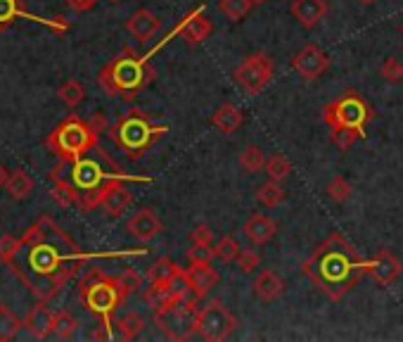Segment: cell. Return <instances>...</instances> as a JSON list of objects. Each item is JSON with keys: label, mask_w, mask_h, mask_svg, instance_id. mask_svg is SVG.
<instances>
[{"label": "cell", "mask_w": 403, "mask_h": 342, "mask_svg": "<svg viewBox=\"0 0 403 342\" xmlns=\"http://www.w3.org/2000/svg\"><path fill=\"white\" fill-rule=\"evenodd\" d=\"M19 250H22V238H12V236H3L0 238V259L5 264L12 262Z\"/></svg>", "instance_id": "cell-37"}, {"label": "cell", "mask_w": 403, "mask_h": 342, "mask_svg": "<svg viewBox=\"0 0 403 342\" xmlns=\"http://www.w3.org/2000/svg\"><path fill=\"white\" fill-rule=\"evenodd\" d=\"M330 138H333V143L340 147L342 152L351 150V145H354L356 140H361L356 131H337V133H330Z\"/></svg>", "instance_id": "cell-39"}, {"label": "cell", "mask_w": 403, "mask_h": 342, "mask_svg": "<svg viewBox=\"0 0 403 342\" xmlns=\"http://www.w3.org/2000/svg\"><path fill=\"white\" fill-rule=\"evenodd\" d=\"M323 121L328 124L330 133L337 131H356L359 138L368 135V124L375 119V109L370 107V102L359 95L356 90L340 95L333 102H325L323 109Z\"/></svg>", "instance_id": "cell-4"}, {"label": "cell", "mask_w": 403, "mask_h": 342, "mask_svg": "<svg viewBox=\"0 0 403 342\" xmlns=\"http://www.w3.org/2000/svg\"><path fill=\"white\" fill-rule=\"evenodd\" d=\"M254 195H256V202L261 204V207H266V209L280 207L285 200H287V193H285V188H283L280 183H278V181H273V178H268L266 183L259 185Z\"/></svg>", "instance_id": "cell-24"}, {"label": "cell", "mask_w": 403, "mask_h": 342, "mask_svg": "<svg viewBox=\"0 0 403 342\" xmlns=\"http://www.w3.org/2000/svg\"><path fill=\"white\" fill-rule=\"evenodd\" d=\"M382 76L389 81V83H396V81H403V64L396 60V57H387L385 62H382Z\"/></svg>", "instance_id": "cell-38"}, {"label": "cell", "mask_w": 403, "mask_h": 342, "mask_svg": "<svg viewBox=\"0 0 403 342\" xmlns=\"http://www.w3.org/2000/svg\"><path fill=\"white\" fill-rule=\"evenodd\" d=\"M197 298L190 295L187 300L178 302V305L154 312V324L159 331L171 340H187L194 333V321H197Z\"/></svg>", "instance_id": "cell-8"}, {"label": "cell", "mask_w": 403, "mask_h": 342, "mask_svg": "<svg viewBox=\"0 0 403 342\" xmlns=\"http://www.w3.org/2000/svg\"><path fill=\"white\" fill-rule=\"evenodd\" d=\"M180 269L178 264H173L171 259H168V257H161V259H157L152 264V267H149V271H147V279L149 281H159V279H173V276H178L180 274Z\"/></svg>", "instance_id": "cell-34"}, {"label": "cell", "mask_w": 403, "mask_h": 342, "mask_svg": "<svg viewBox=\"0 0 403 342\" xmlns=\"http://www.w3.org/2000/svg\"><path fill=\"white\" fill-rule=\"evenodd\" d=\"M275 76V62L268 53H252L235 67L232 79L247 95H259Z\"/></svg>", "instance_id": "cell-9"}, {"label": "cell", "mask_w": 403, "mask_h": 342, "mask_svg": "<svg viewBox=\"0 0 403 342\" xmlns=\"http://www.w3.org/2000/svg\"><path fill=\"white\" fill-rule=\"evenodd\" d=\"M211 31H213V24L204 17V8L199 5V8H194L192 12H187V15L180 19V24L164 38V41H161V45L168 43L173 36L180 34V36H183V41H185L187 48H197V45L204 41V38L209 36Z\"/></svg>", "instance_id": "cell-12"}, {"label": "cell", "mask_w": 403, "mask_h": 342, "mask_svg": "<svg viewBox=\"0 0 403 342\" xmlns=\"http://www.w3.org/2000/svg\"><path fill=\"white\" fill-rule=\"evenodd\" d=\"M351 193H354V188H351V183L344 176H335L333 181L328 183V195L335 200V202H347V200L351 197Z\"/></svg>", "instance_id": "cell-35"}, {"label": "cell", "mask_w": 403, "mask_h": 342, "mask_svg": "<svg viewBox=\"0 0 403 342\" xmlns=\"http://www.w3.org/2000/svg\"><path fill=\"white\" fill-rule=\"evenodd\" d=\"M401 34H403V24H401Z\"/></svg>", "instance_id": "cell-50"}, {"label": "cell", "mask_w": 403, "mask_h": 342, "mask_svg": "<svg viewBox=\"0 0 403 342\" xmlns=\"http://www.w3.org/2000/svg\"><path fill=\"white\" fill-rule=\"evenodd\" d=\"M107 3H121V0H107Z\"/></svg>", "instance_id": "cell-49"}, {"label": "cell", "mask_w": 403, "mask_h": 342, "mask_svg": "<svg viewBox=\"0 0 403 342\" xmlns=\"http://www.w3.org/2000/svg\"><path fill=\"white\" fill-rule=\"evenodd\" d=\"M266 166V154L259 145H247L240 152V169L244 173H256Z\"/></svg>", "instance_id": "cell-28"}, {"label": "cell", "mask_w": 403, "mask_h": 342, "mask_svg": "<svg viewBox=\"0 0 403 342\" xmlns=\"http://www.w3.org/2000/svg\"><path fill=\"white\" fill-rule=\"evenodd\" d=\"M368 259L342 233H330L309 259L302 262V274L311 281L318 293L328 300L340 302L356 288L363 276H368Z\"/></svg>", "instance_id": "cell-2"}, {"label": "cell", "mask_w": 403, "mask_h": 342, "mask_svg": "<svg viewBox=\"0 0 403 342\" xmlns=\"http://www.w3.org/2000/svg\"><path fill=\"white\" fill-rule=\"evenodd\" d=\"M57 98H60L69 109H74V107H79V105H81L83 98H86V88H83V83H81V81L67 79L60 88H57Z\"/></svg>", "instance_id": "cell-26"}, {"label": "cell", "mask_w": 403, "mask_h": 342, "mask_svg": "<svg viewBox=\"0 0 403 342\" xmlns=\"http://www.w3.org/2000/svg\"><path fill=\"white\" fill-rule=\"evenodd\" d=\"M79 295L90 312L100 316L105 324H109V316L116 307H121L131 293L121 283V279L105 276L102 271H88L79 283Z\"/></svg>", "instance_id": "cell-5"}, {"label": "cell", "mask_w": 403, "mask_h": 342, "mask_svg": "<svg viewBox=\"0 0 403 342\" xmlns=\"http://www.w3.org/2000/svg\"><path fill=\"white\" fill-rule=\"evenodd\" d=\"M235 264H237V269L242 271L244 276H249V274H254V271L259 269V264H261V257H259L256 250H242L240 257L235 259Z\"/></svg>", "instance_id": "cell-36"}, {"label": "cell", "mask_w": 403, "mask_h": 342, "mask_svg": "<svg viewBox=\"0 0 403 342\" xmlns=\"http://www.w3.org/2000/svg\"><path fill=\"white\" fill-rule=\"evenodd\" d=\"M19 15L17 0H0V24H8Z\"/></svg>", "instance_id": "cell-42"}, {"label": "cell", "mask_w": 403, "mask_h": 342, "mask_svg": "<svg viewBox=\"0 0 403 342\" xmlns=\"http://www.w3.org/2000/svg\"><path fill=\"white\" fill-rule=\"evenodd\" d=\"M45 226L48 236L36 245H22L8 264L29 290H34L41 300H50L74 279L86 257L50 216H45Z\"/></svg>", "instance_id": "cell-1"}, {"label": "cell", "mask_w": 403, "mask_h": 342, "mask_svg": "<svg viewBox=\"0 0 403 342\" xmlns=\"http://www.w3.org/2000/svg\"><path fill=\"white\" fill-rule=\"evenodd\" d=\"M45 145L53 150L60 159H81L90 150L97 147V133L90 128L88 121L79 117H67L55 131H50Z\"/></svg>", "instance_id": "cell-7"}, {"label": "cell", "mask_w": 403, "mask_h": 342, "mask_svg": "<svg viewBox=\"0 0 403 342\" xmlns=\"http://www.w3.org/2000/svg\"><path fill=\"white\" fill-rule=\"evenodd\" d=\"M283 290H285V281L280 279V274L273 269H264L254 279V295L261 302H266V305L280 298Z\"/></svg>", "instance_id": "cell-21"}, {"label": "cell", "mask_w": 403, "mask_h": 342, "mask_svg": "<svg viewBox=\"0 0 403 342\" xmlns=\"http://www.w3.org/2000/svg\"><path fill=\"white\" fill-rule=\"evenodd\" d=\"M88 124H90V128H93V131L100 135V133H105L107 128H109V124H107V114L105 112H93L90 114V119H88Z\"/></svg>", "instance_id": "cell-44"}, {"label": "cell", "mask_w": 403, "mask_h": 342, "mask_svg": "<svg viewBox=\"0 0 403 342\" xmlns=\"http://www.w3.org/2000/svg\"><path fill=\"white\" fill-rule=\"evenodd\" d=\"M213 248L211 245H192L190 250H187V259L190 262H211L213 259Z\"/></svg>", "instance_id": "cell-41"}, {"label": "cell", "mask_w": 403, "mask_h": 342, "mask_svg": "<svg viewBox=\"0 0 403 342\" xmlns=\"http://www.w3.org/2000/svg\"><path fill=\"white\" fill-rule=\"evenodd\" d=\"M183 274L187 286H190V293L197 300L206 298L211 293V288H216L221 281L218 271L211 267V262H190V267L183 269Z\"/></svg>", "instance_id": "cell-14"}, {"label": "cell", "mask_w": 403, "mask_h": 342, "mask_svg": "<svg viewBox=\"0 0 403 342\" xmlns=\"http://www.w3.org/2000/svg\"><path fill=\"white\" fill-rule=\"evenodd\" d=\"M22 321L17 319L15 314L10 312L5 305H0V342H8V340H15L19 331H22Z\"/></svg>", "instance_id": "cell-30"}, {"label": "cell", "mask_w": 403, "mask_h": 342, "mask_svg": "<svg viewBox=\"0 0 403 342\" xmlns=\"http://www.w3.org/2000/svg\"><path fill=\"white\" fill-rule=\"evenodd\" d=\"M292 15L304 29L311 31L328 15V3L325 0H294L292 3Z\"/></svg>", "instance_id": "cell-19"}, {"label": "cell", "mask_w": 403, "mask_h": 342, "mask_svg": "<svg viewBox=\"0 0 403 342\" xmlns=\"http://www.w3.org/2000/svg\"><path fill=\"white\" fill-rule=\"evenodd\" d=\"M218 10L223 17H228L230 22H242V19L254 10V5L249 0H218Z\"/></svg>", "instance_id": "cell-29"}, {"label": "cell", "mask_w": 403, "mask_h": 342, "mask_svg": "<svg viewBox=\"0 0 403 342\" xmlns=\"http://www.w3.org/2000/svg\"><path fill=\"white\" fill-rule=\"evenodd\" d=\"M67 3H69V8L74 12H88V10L95 8L97 0H67Z\"/></svg>", "instance_id": "cell-45"}, {"label": "cell", "mask_w": 403, "mask_h": 342, "mask_svg": "<svg viewBox=\"0 0 403 342\" xmlns=\"http://www.w3.org/2000/svg\"><path fill=\"white\" fill-rule=\"evenodd\" d=\"M211 240H213V231L206 224L194 226V228L190 231V243L192 245H211Z\"/></svg>", "instance_id": "cell-40"}, {"label": "cell", "mask_w": 403, "mask_h": 342, "mask_svg": "<svg viewBox=\"0 0 403 342\" xmlns=\"http://www.w3.org/2000/svg\"><path fill=\"white\" fill-rule=\"evenodd\" d=\"M237 321L228 307L221 300H211L209 305H204L197 312V321H194V333L202 335L209 342H223L230 338V333L235 331Z\"/></svg>", "instance_id": "cell-10"}, {"label": "cell", "mask_w": 403, "mask_h": 342, "mask_svg": "<svg viewBox=\"0 0 403 342\" xmlns=\"http://www.w3.org/2000/svg\"><path fill=\"white\" fill-rule=\"evenodd\" d=\"M242 233H244V238H247V240H249L252 245H259V248H261V245H268L273 238H275L278 224L273 221L271 216L259 214V212H256V214H252V216L242 224Z\"/></svg>", "instance_id": "cell-17"}, {"label": "cell", "mask_w": 403, "mask_h": 342, "mask_svg": "<svg viewBox=\"0 0 403 342\" xmlns=\"http://www.w3.org/2000/svg\"><path fill=\"white\" fill-rule=\"evenodd\" d=\"M264 169H266V173H268V178L278 181V183H283L285 178H290L292 164L287 162V157H283V154H271Z\"/></svg>", "instance_id": "cell-32"}, {"label": "cell", "mask_w": 403, "mask_h": 342, "mask_svg": "<svg viewBox=\"0 0 403 342\" xmlns=\"http://www.w3.org/2000/svg\"><path fill=\"white\" fill-rule=\"evenodd\" d=\"M242 121H244L242 109H240L237 105H232V102H223V105L211 114V126L218 128V131L225 133V135L235 133L237 128L242 126Z\"/></svg>", "instance_id": "cell-23"}, {"label": "cell", "mask_w": 403, "mask_h": 342, "mask_svg": "<svg viewBox=\"0 0 403 342\" xmlns=\"http://www.w3.org/2000/svg\"><path fill=\"white\" fill-rule=\"evenodd\" d=\"M5 190H8L10 200H24L29 195L31 190H34V181L27 171H12L10 178H8V185H5Z\"/></svg>", "instance_id": "cell-25"}, {"label": "cell", "mask_w": 403, "mask_h": 342, "mask_svg": "<svg viewBox=\"0 0 403 342\" xmlns=\"http://www.w3.org/2000/svg\"><path fill=\"white\" fill-rule=\"evenodd\" d=\"M126 228H128V233L135 238V240L149 243V240H154L161 231H164V224H161V219L157 216V212H154V209L142 207V209L135 212L131 219H128Z\"/></svg>", "instance_id": "cell-16"}, {"label": "cell", "mask_w": 403, "mask_h": 342, "mask_svg": "<svg viewBox=\"0 0 403 342\" xmlns=\"http://www.w3.org/2000/svg\"><path fill=\"white\" fill-rule=\"evenodd\" d=\"M292 67H294V72L302 76L304 81H316V79H321L325 72H328L330 60H328V55L318 48V45L309 43L294 55Z\"/></svg>", "instance_id": "cell-13"}, {"label": "cell", "mask_w": 403, "mask_h": 342, "mask_svg": "<svg viewBox=\"0 0 403 342\" xmlns=\"http://www.w3.org/2000/svg\"><path fill=\"white\" fill-rule=\"evenodd\" d=\"M112 178H121V181H142V183H147L149 178H142V176H126V173L121 171H105L100 164L95 162V159L90 157H81L74 162V173H71V181H74V185L79 190H90V188H97V185L107 183V181Z\"/></svg>", "instance_id": "cell-11"}, {"label": "cell", "mask_w": 403, "mask_h": 342, "mask_svg": "<svg viewBox=\"0 0 403 342\" xmlns=\"http://www.w3.org/2000/svg\"><path fill=\"white\" fill-rule=\"evenodd\" d=\"M131 200H133L131 190H128L126 185L121 183V178H112V181L107 183V193H105V197H102V204H100V207L105 209L107 216L119 219L123 212L128 209Z\"/></svg>", "instance_id": "cell-18"}, {"label": "cell", "mask_w": 403, "mask_h": 342, "mask_svg": "<svg viewBox=\"0 0 403 342\" xmlns=\"http://www.w3.org/2000/svg\"><path fill=\"white\" fill-rule=\"evenodd\" d=\"M363 5H370V3H375V0H361Z\"/></svg>", "instance_id": "cell-48"}, {"label": "cell", "mask_w": 403, "mask_h": 342, "mask_svg": "<svg viewBox=\"0 0 403 342\" xmlns=\"http://www.w3.org/2000/svg\"><path fill=\"white\" fill-rule=\"evenodd\" d=\"M166 131L168 126L152 124L142 112H128L126 117L116 121V126L112 128V138L123 152H128V157L138 159L140 154L149 150Z\"/></svg>", "instance_id": "cell-6"}, {"label": "cell", "mask_w": 403, "mask_h": 342, "mask_svg": "<svg viewBox=\"0 0 403 342\" xmlns=\"http://www.w3.org/2000/svg\"><path fill=\"white\" fill-rule=\"evenodd\" d=\"M252 5H254V8H261L264 3H268V0H249Z\"/></svg>", "instance_id": "cell-47"}, {"label": "cell", "mask_w": 403, "mask_h": 342, "mask_svg": "<svg viewBox=\"0 0 403 342\" xmlns=\"http://www.w3.org/2000/svg\"><path fill=\"white\" fill-rule=\"evenodd\" d=\"M149 55L152 53L135 55L131 50H126L123 55L114 57L112 62H107L105 67H102L97 81H100V86L105 88L109 95H116V98H123V100H133L135 95L157 76V72L147 64Z\"/></svg>", "instance_id": "cell-3"}, {"label": "cell", "mask_w": 403, "mask_h": 342, "mask_svg": "<svg viewBox=\"0 0 403 342\" xmlns=\"http://www.w3.org/2000/svg\"><path fill=\"white\" fill-rule=\"evenodd\" d=\"M366 271H368V276H373L375 283H380L382 288H387V286H392V283H396L403 267L389 250H380V252H375L368 259Z\"/></svg>", "instance_id": "cell-15"}, {"label": "cell", "mask_w": 403, "mask_h": 342, "mask_svg": "<svg viewBox=\"0 0 403 342\" xmlns=\"http://www.w3.org/2000/svg\"><path fill=\"white\" fill-rule=\"evenodd\" d=\"M76 331H79V321H76L74 314H69V312H57V314H55V328H53V333L57 335V338L69 340V338H74Z\"/></svg>", "instance_id": "cell-33"}, {"label": "cell", "mask_w": 403, "mask_h": 342, "mask_svg": "<svg viewBox=\"0 0 403 342\" xmlns=\"http://www.w3.org/2000/svg\"><path fill=\"white\" fill-rule=\"evenodd\" d=\"M8 178H10V171L0 164V188H5V185H8Z\"/></svg>", "instance_id": "cell-46"}, {"label": "cell", "mask_w": 403, "mask_h": 342, "mask_svg": "<svg viewBox=\"0 0 403 342\" xmlns=\"http://www.w3.org/2000/svg\"><path fill=\"white\" fill-rule=\"evenodd\" d=\"M24 328H27V331L38 340L48 338L55 328V314L50 312L45 305H38L27 314V319H24Z\"/></svg>", "instance_id": "cell-22"}, {"label": "cell", "mask_w": 403, "mask_h": 342, "mask_svg": "<svg viewBox=\"0 0 403 342\" xmlns=\"http://www.w3.org/2000/svg\"><path fill=\"white\" fill-rule=\"evenodd\" d=\"M240 252H242V248H240L232 236H223L216 245H213V255H216V259L225 262V264L235 262L240 257Z\"/></svg>", "instance_id": "cell-31"}, {"label": "cell", "mask_w": 403, "mask_h": 342, "mask_svg": "<svg viewBox=\"0 0 403 342\" xmlns=\"http://www.w3.org/2000/svg\"><path fill=\"white\" fill-rule=\"evenodd\" d=\"M128 34L135 36L138 41H149L157 31L161 29V22L157 15H152L149 10H135L126 22Z\"/></svg>", "instance_id": "cell-20"}, {"label": "cell", "mask_w": 403, "mask_h": 342, "mask_svg": "<svg viewBox=\"0 0 403 342\" xmlns=\"http://www.w3.org/2000/svg\"><path fill=\"white\" fill-rule=\"evenodd\" d=\"M142 328H145V319L135 312H128V314H123L116 319V331H119V335L123 340L138 338V335L142 333Z\"/></svg>", "instance_id": "cell-27"}, {"label": "cell", "mask_w": 403, "mask_h": 342, "mask_svg": "<svg viewBox=\"0 0 403 342\" xmlns=\"http://www.w3.org/2000/svg\"><path fill=\"white\" fill-rule=\"evenodd\" d=\"M119 279H121V283H123V286H126V290H128V293H135V290H138V288L142 286V276H140V274H135L133 269L123 271V274L119 276Z\"/></svg>", "instance_id": "cell-43"}]
</instances>
